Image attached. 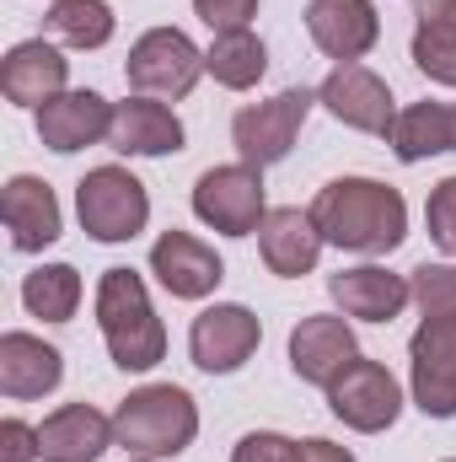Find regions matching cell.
Segmentation results:
<instances>
[{
    "label": "cell",
    "instance_id": "cell-1",
    "mask_svg": "<svg viewBox=\"0 0 456 462\" xmlns=\"http://www.w3.org/2000/svg\"><path fill=\"white\" fill-rule=\"evenodd\" d=\"M312 221L328 247L381 258V253H397L408 236V199L381 178H333L328 189H317Z\"/></svg>",
    "mask_w": 456,
    "mask_h": 462
},
{
    "label": "cell",
    "instance_id": "cell-2",
    "mask_svg": "<svg viewBox=\"0 0 456 462\" xmlns=\"http://www.w3.org/2000/svg\"><path fill=\"white\" fill-rule=\"evenodd\" d=\"M97 328L118 371H156L167 355V328L150 307V291L134 269H103L97 280Z\"/></svg>",
    "mask_w": 456,
    "mask_h": 462
},
{
    "label": "cell",
    "instance_id": "cell-3",
    "mask_svg": "<svg viewBox=\"0 0 456 462\" xmlns=\"http://www.w3.org/2000/svg\"><path fill=\"white\" fill-rule=\"evenodd\" d=\"M114 436L129 457L167 462L194 447V436H199V403L183 387H172V382L134 387L114 409Z\"/></svg>",
    "mask_w": 456,
    "mask_h": 462
},
{
    "label": "cell",
    "instance_id": "cell-4",
    "mask_svg": "<svg viewBox=\"0 0 456 462\" xmlns=\"http://www.w3.org/2000/svg\"><path fill=\"white\" fill-rule=\"evenodd\" d=\"M205 70V49L183 32V27H150L129 43V60H123V81L129 92L140 97H161V103H183L194 87H199Z\"/></svg>",
    "mask_w": 456,
    "mask_h": 462
},
{
    "label": "cell",
    "instance_id": "cell-5",
    "mask_svg": "<svg viewBox=\"0 0 456 462\" xmlns=\"http://www.w3.org/2000/svg\"><path fill=\"white\" fill-rule=\"evenodd\" d=\"M76 216H81V231L92 242H134L140 231L150 226V194L145 183L129 172V167H92L81 183H76Z\"/></svg>",
    "mask_w": 456,
    "mask_h": 462
},
{
    "label": "cell",
    "instance_id": "cell-6",
    "mask_svg": "<svg viewBox=\"0 0 456 462\" xmlns=\"http://www.w3.org/2000/svg\"><path fill=\"white\" fill-rule=\"evenodd\" d=\"M317 108V92L312 87H285V92H274L269 103H247L242 114L231 118V145H236V162H247V167H279L290 151H296V140H301V129H306V118Z\"/></svg>",
    "mask_w": 456,
    "mask_h": 462
},
{
    "label": "cell",
    "instance_id": "cell-7",
    "mask_svg": "<svg viewBox=\"0 0 456 462\" xmlns=\"http://www.w3.org/2000/svg\"><path fill=\"white\" fill-rule=\"evenodd\" d=\"M194 216L221 236H252L269 216V199H263V172L247 167V162H226V167H210L199 172L194 183Z\"/></svg>",
    "mask_w": 456,
    "mask_h": 462
},
{
    "label": "cell",
    "instance_id": "cell-8",
    "mask_svg": "<svg viewBox=\"0 0 456 462\" xmlns=\"http://www.w3.org/2000/svg\"><path fill=\"white\" fill-rule=\"evenodd\" d=\"M408 398L430 420H456V318H424L408 339Z\"/></svg>",
    "mask_w": 456,
    "mask_h": 462
},
{
    "label": "cell",
    "instance_id": "cell-9",
    "mask_svg": "<svg viewBox=\"0 0 456 462\" xmlns=\"http://www.w3.org/2000/svg\"><path fill=\"white\" fill-rule=\"evenodd\" d=\"M263 345V323H258V312L252 307H242V301H215V307H205L199 318H194V328H188V360L205 371V376H231V371H242L252 355Z\"/></svg>",
    "mask_w": 456,
    "mask_h": 462
},
{
    "label": "cell",
    "instance_id": "cell-10",
    "mask_svg": "<svg viewBox=\"0 0 456 462\" xmlns=\"http://www.w3.org/2000/svg\"><path fill=\"white\" fill-rule=\"evenodd\" d=\"M328 409H333V420L349 425V430L381 436V430H392L397 414H403V387H397V376H392L381 360L360 355L339 382L328 387Z\"/></svg>",
    "mask_w": 456,
    "mask_h": 462
},
{
    "label": "cell",
    "instance_id": "cell-11",
    "mask_svg": "<svg viewBox=\"0 0 456 462\" xmlns=\"http://www.w3.org/2000/svg\"><path fill=\"white\" fill-rule=\"evenodd\" d=\"M317 103L328 108V114L339 118L343 129H360V134H392V124H397V103H392V87L370 70V65H333L328 76H323V87H317Z\"/></svg>",
    "mask_w": 456,
    "mask_h": 462
},
{
    "label": "cell",
    "instance_id": "cell-12",
    "mask_svg": "<svg viewBox=\"0 0 456 462\" xmlns=\"http://www.w3.org/2000/svg\"><path fill=\"white\" fill-rule=\"evenodd\" d=\"M150 274H156V285H161L167 296H178V301H205V296L221 291L226 263H221V253H215L205 236L172 226L150 242Z\"/></svg>",
    "mask_w": 456,
    "mask_h": 462
},
{
    "label": "cell",
    "instance_id": "cell-13",
    "mask_svg": "<svg viewBox=\"0 0 456 462\" xmlns=\"http://www.w3.org/2000/svg\"><path fill=\"white\" fill-rule=\"evenodd\" d=\"M354 360H360V339H354L343 312H312V318H301L290 328V371L306 387L328 393Z\"/></svg>",
    "mask_w": 456,
    "mask_h": 462
},
{
    "label": "cell",
    "instance_id": "cell-14",
    "mask_svg": "<svg viewBox=\"0 0 456 462\" xmlns=\"http://www.w3.org/2000/svg\"><path fill=\"white\" fill-rule=\"evenodd\" d=\"M38 140L54 151V156H76V151H87V145H103L108 134H114V103L103 97V92H92V87H70V92H59V97H49L38 114Z\"/></svg>",
    "mask_w": 456,
    "mask_h": 462
},
{
    "label": "cell",
    "instance_id": "cell-15",
    "mask_svg": "<svg viewBox=\"0 0 456 462\" xmlns=\"http://www.w3.org/2000/svg\"><path fill=\"white\" fill-rule=\"evenodd\" d=\"M0 92H5V103L38 114L49 97L70 92V60H65V49L54 38H22V43H11L5 65H0Z\"/></svg>",
    "mask_w": 456,
    "mask_h": 462
},
{
    "label": "cell",
    "instance_id": "cell-16",
    "mask_svg": "<svg viewBox=\"0 0 456 462\" xmlns=\"http://www.w3.org/2000/svg\"><path fill=\"white\" fill-rule=\"evenodd\" d=\"M0 221L16 253H43L65 236V216H59V199L43 178L32 172H16L5 178V194H0Z\"/></svg>",
    "mask_w": 456,
    "mask_h": 462
},
{
    "label": "cell",
    "instance_id": "cell-17",
    "mask_svg": "<svg viewBox=\"0 0 456 462\" xmlns=\"http://www.w3.org/2000/svg\"><path fill=\"white\" fill-rule=\"evenodd\" d=\"M306 32L333 65H354L381 43L376 0H312L306 5Z\"/></svg>",
    "mask_w": 456,
    "mask_h": 462
},
{
    "label": "cell",
    "instance_id": "cell-18",
    "mask_svg": "<svg viewBox=\"0 0 456 462\" xmlns=\"http://www.w3.org/2000/svg\"><path fill=\"white\" fill-rule=\"evenodd\" d=\"M328 296H333V307H339L343 318H354V323H392V318H403V307L414 301L408 274H392V269H381V263L339 269V274L328 280Z\"/></svg>",
    "mask_w": 456,
    "mask_h": 462
},
{
    "label": "cell",
    "instance_id": "cell-19",
    "mask_svg": "<svg viewBox=\"0 0 456 462\" xmlns=\"http://www.w3.org/2000/svg\"><path fill=\"white\" fill-rule=\"evenodd\" d=\"M183 118L172 114V103H161V97H140V92H129L123 103H114V134H108V145H114L118 156H178L183 151Z\"/></svg>",
    "mask_w": 456,
    "mask_h": 462
},
{
    "label": "cell",
    "instance_id": "cell-20",
    "mask_svg": "<svg viewBox=\"0 0 456 462\" xmlns=\"http://www.w3.org/2000/svg\"><path fill=\"white\" fill-rule=\"evenodd\" d=\"M323 247L328 242H323V231L312 221V210H296V205H274L263 216V226H258V253H263L269 274H279V280L312 274L317 258H323Z\"/></svg>",
    "mask_w": 456,
    "mask_h": 462
},
{
    "label": "cell",
    "instance_id": "cell-21",
    "mask_svg": "<svg viewBox=\"0 0 456 462\" xmlns=\"http://www.w3.org/2000/svg\"><path fill=\"white\" fill-rule=\"evenodd\" d=\"M65 382V355L54 345H43L38 334H0V393L11 403H32V398H49L54 387Z\"/></svg>",
    "mask_w": 456,
    "mask_h": 462
},
{
    "label": "cell",
    "instance_id": "cell-22",
    "mask_svg": "<svg viewBox=\"0 0 456 462\" xmlns=\"http://www.w3.org/2000/svg\"><path fill=\"white\" fill-rule=\"evenodd\" d=\"M108 447H118L114 420L92 403H65L38 425V457L43 462H97Z\"/></svg>",
    "mask_w": 456,
    "mask_h": 462
},
{
    "label": "cell",
    "instance_id": "cell-23",
    "mask_svg": "<svg viewBox=\"0 0 456 462\" xmlns=\"http://www.w3.org/2000/svg\"><path fill=\"white\" fill-rule=\"evenodd\" d=\"M387 145H392V156L403 167L451 151V103H408V108H397V124H392Z\"/></svg>",
    "mask_w": 456,
    "mask_h": 462
},
{
    "label": "cell",
    "instance_id": "cell-24",
    "mask_svg": "<svg viewBox=\"0 0 456 462\" xmlns=\"http://www.w3.org/2000/svg\"><path fill=\"white\" fill-rule=\"evenodd\" d=\"M205 70H210L215 87H226V92H252V87L263 81V70H269V49H263V38H258L252 27H242V32H215V43L205 49Z\"/></svg>",
    "mask_w": 456,
    "mask_h": 462
},
{
    "label": "cell",
    "instance_id": "cell-25",
    "mask_svg": "<svg viewBox=\"0 0 456 462\" xmlns=\"http://www.w3.org/2000/svg\"><path fill=\"white\" fill-rule=\"evenodd\" d=\"M114 5L108 0H54L49 5V16H43V32L54 38V43H65V49H108L114 43Z\"/></svg>",
    "mask_w": 456,
    "mask_h": 462
},
{
    "label": "cell",
    "instance_id": "cell-26",
    "mask_svg": "<svg viewBox=\"0 0 456 462\" xmlns=\"http://www.w3.org/2000/svg\"><path fill=\"white\" fill-rule=\"evenodd\" d=\"M22 307L43 323H70L81 312V274L76 263H38L22 280Z\"/></svg>",
    "mask_w": 456,
    "mask_h": 462
},
{
    "label": "cell",
    "instance_id": "cell-27",
    "mask_svg": "<svg viewBox=\"0 0 456 462\" xmlns=\"http://www.w3.org/2000/svg\"><path fill=\"white\" fill-rule=\"evenodd\" d=\"M408 291H414V307L424 318H456V258L451 263H419L408 274Z\"/></svg>",
    "mask_w": 456,
    "mask_h": 462
},
{
    "label": "cell",
    "instance_id": "cell-28",
    "mask_svg": "<svg viewBox=\"0 0 456 462\" xmlns=\"http://www.w3.org/2000/svg\"><path fill=\"white\" fill-rule=\"evenodd\" d=\"M419 76L441 81V87H456V38H441V32H419L414 27V43H408Z\"/></svg>",
    "mask_w": 456,
    "mask_h": 462
},
{
    "label": "cell",
    "instance_id": "cell-29",
    "mask_svg": "<svg viewBox=\"0 0 456 462\" xmlns=\"http://www.w3.org/2000/svg\"><path fill=\"white\" fill-rule=\"evenodd\" d=\"M424 226H430V242L456 258V178H441L424 199Z\"/></svg>",
    "mask_w": 456,
    "mask_h": 462
},
{
    "label": "cell",
    "instance_id": "cell-30",
    "mask_svg": "<svg viewBox=\"0 0 456 462\" xmlns=\"http://www.w3.org/2000/svg\"><path fill=\"white\" fill-rule=\"evenodd\" d=\"M231 462H301V441H290L279 430H247L231 447Z\"/></svg>",
    "mask_w": 456,
    "mask_h": 462
},
{
    "label": "cell",
    "instance_id": "cell-31",
    "mask_svg": "<svg viewBox=\"0 0 456 462\" xmlns=\"http://www.w3.org/2000/svg\"><path fill=\"white\" fill-rule=\"evenodd\" d=\"M194 16L210 32H242V27H252L258 0H194Z\"/></svg>",
    "mask_w": 456,
    "mask_h": 462
},
{
    "label": "cell",
    "instance_id": "cell-32",
    "mask_svg": "<svg viewBox=\"0 0 456 462\" xmlns=\"http://www.w3.org/2000/svg\"><path fill=\"white\" fill-rule=\"evenodd\" d=\"M0 462H43L38 457V425L27 420H0Z\"/></svg>",
    "mask_w": 456,
    "mask_h": 462
},
{
    "label": "cell",
    "instance_id": "cell-33",
    "mask_svg": "<svg viewBox=\"0 0 456 462\" xmlns=\"http://www.w3.org/2000/svg\"><path fill=\"white\" fill-rule=\"evenodd\" d=\"M414 27L456 38V0H414Z\"/></svg>",
    "mask_w": 456,
    "mask_h": 462
},
{
    "label": "cell",
    "instance_id": "cell-34",
    "mask_svg": "<svg viewBox=\"0 0 456 462\" xmlns=\"http://www.w3.org/2000/svg\"><path fill=\"white\" fill-rule=\"evenodd\" d=\"M301 462H354V452L328 436H312V441H301Z\"/></svg>",
    "mask_w": 456,
    "mask_h": 462
},
{
    "label": "cell",
    "instance_id": "cell-35",
    "mask_svg": "<svg viewBox=\"0 0 456 462\" xmlns=\"http://www.w3.org/2000/svg\"><path fill=\"white\" fill-rule=\"evenodd\" d=\"M451 151H456V103H451Z\"/></svg>",
    "mask_w": 456,
    "mask_h": 462
},
{
    "label": "cell",
    "instance_id": "cell-36",
    "mask_svg": "<svg viewBox=\"0 0 456 462\" xmlns=\"http://www.w3.org/2000/svg\"><path fill=\"white\" fill-rule=\"evenodd\" d=\"M129 462H150V457H129Z\"/></svg>",
    "mask_w": 456,
    "mask_h": 462
},
{
    "label": "cell",
    "instance_id": "cell-37",
    "mask_svg": "<svg viewBox=\"0 0 456 462\" xmlns=\"http://www.w3.org/2000/svg\"><path fill=\"white\" fill-rule=\"evenodd\" d=\"M446 462H456V457H446Z\"/></svg>",
    "mask_w": 456,
    "mask_h": 462
}]
</instances>
